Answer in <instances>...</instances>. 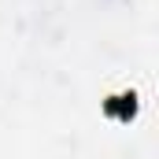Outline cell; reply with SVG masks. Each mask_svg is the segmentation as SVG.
Instances as JSON below:
<instances>
[{"label":"cell","mask_w":159,"mask_h":159,"mask_svg":"<svg viewBox=\"0 0 159 159\" xmlns=\"http://www.w3.org/2000/svg\"><path fill=\"white\" fill-rule=\"evenodd\" d=\"M104 111H107L111 119H119V122H129L133 115H137V96H133V93H122V96H111V100L104 104Z\"/></svg>","instance_id":"cell-1"}]
</instances>
